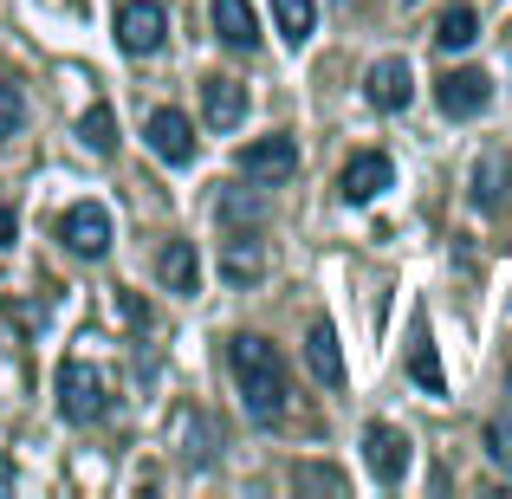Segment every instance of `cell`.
Listing matches in <instances>:
<instances>
[{"label":"cell","instance_id":"cell-10","mask_svg":"<svg viewBox=\"0 0 512 499\" xmlns=\"http://www.w3.org/2000/svg\"><path fill=\"white\" fill-rule=\"evenodd\" d=\"M363 98H370L376 111H409V98H415V72H409V59H376V65H370V78H363Z\"/></svg>","mask_w":512,"mask_h":499},{"label":"cell","instance_id":"cell-26","mask_svg":"<svg viewBox=\"0 0 512 499\" xmlns=\"http://www.w3.org/2000/svg\"><path fill=\"white\" fill-rule=\"evenodd\" d=\"M506 396H512V363H506Z\"/></svg>","mask_w":512,"mask_h":499},{"label":"cell","instance_id":"cell-24","mask_svg":"<svg viewBox=\"0 0 512 499\" xmlns=\"http://www.w3.org/2000/svg\"><path fill=\"white\" fill-rule=\"evenodd\" d=\"M13 227H20V221H13V208H0V247H13Z\"/></svg>","mask_w":512,"mask_h":499},{"label":"cell","instance_id":"cell-13","mask_svg":"<svg viewBox=\"0 0 512 499\" xmlns=\"http://www.w3.org/2000/svg\"><path fill=\"white\" fill-rule=\"evenodd\" d=\"M201 111H208V124H214V130H234L240 117H247V85H234V78L214 72L208 85H201Z\"/></svg>","mask_w":512,"mask_h":499},{"label":"cell","instance_id":"cell-5","mask_svg":"<svg viewBox=\"0 0 512 499\" xmlns=\"http://www.w3.org/2000/svg\"><path fill=\"white\" fill-rule=\"evenodd\" d=\"M435 104H441V117H480V111L493 104V78L474 72V65H461V72H441Z\"/></svg>","mask_w":512,"mask_h":499},{"label":"cell","instance_id":"cell-22","mask_svg":"<svg viewBox=\"0 0 512 499\" xmlns=\"http://www.w3.org/2000/svg\"><path fill=\"white\" fill-rule=\"evenodd\" d=\"M292 487L299 493H344V474L338 467H292Z\"/></svg>","mask_w":512,"mask_h":499},{"label":"cell","instance_id":"cell-8","mask_svg":"<svg viewBox=\"0 0 512 499\" xmlns=\"http://www.w3.org/2000/svg\"><path fill=\"white\" fill-rule=\"evenodd\" d=\"M389 182H396L389 156H383V150H357V156L344 163V175H338V195L350 201V208H363V201H376Z\"/></svg>","mask_w":512,"mask_h":499},{"label":"cell","instance_id":"cell-16","mask_svg":"<svg viewBox=\"0 0 512 499\" xmlns=\"http://www.w3.org/2000/svg\"><path fill=\"white\" fill-rule=\"evenodd\" d=\"M78 137H85V150H91V156H117V111L98 98V104L85 111V124H78Z\"/></svg>","mask_w":512,"mask_h":499},{"label":"cell","instance_id":"cell-23","mask_svg":"<svg viewBox=\"0 0 512 499\" xmlns=\"http://www.w3.org/2000/svg\"><path fill=\"white\" fill-rule=\"evenodd\" d=\"M480 441H487V461L512 474V428L506 422H487V428H480Z\"/></svg>","mask_w":512,"mask_h":499},{"label":"cell","instance_id":"cell-3","mask_svg":"<svg viewBox=\"0 0 512 499\" xmlns=\"http://www.w3.org/2000/svg\"><path fill=\"white\" fill-rule=\"evenodd\" d=\"M240 175H247V182H260V188L292 182V175H299V143H292L286 130H279V137L247 143V150H240Z\"/></svg>","mask_w":512,"mask_h":499},{"label":"cell","instance_id":"cell-9","mask_svg":"<svg viewBox=\"0 0 512 499\" xmlns=\"http://www.w3.org/2000/svg\"><path fill=\"white\" fill-rule=\"evenodd\" d=\"M143 137H150V150L163 156L169 169L195 163V124H188L182 111H150V124H143Z\"/></svg>","mask_w":512,"mask_h":499},{"label":"cell","instance_id":"cell-2","mask_svg":"<svg viewBox=\"0 0 512 499\" xmlns=\"http://www.w3.org/2000/svg\"><path fill=\"white\" fill-rule=\"evenodd\" d=\"M104 409H111L104 376L91 370L85 357H65L59 363V415H65V422H78V428H91V422H104Z\"/></svg>","mask_w":512,"mask_h":499},{"label":"cell","instance_id":"cell-11","mask_svg":"<svg viewBox=\"0 0 512 499\" xmlns=\"http://www.w3.org/2000/svg\"><path fill=\"white\" fill-rule=\"evenodd\" d=\"M214 39L227 52H253L260 46V20H253L247 0H214Z\"/></svg>","mask_w":512,"mask_h":499},{"label":"cell","instance_id":"cell-14","mask_svg":"<svg viewBox=\"0 0 512 499\" xmlns=\"http://www.w3.org/2000/svg\"><path fill=\"white\" fill-rule=\"evenodd\" d=\"M474 39H480V13L467 7V0L441 7V20H435V46H441V52H467Z\"/></svg>","mask_w":512,"mask_h":499},{"label":"cell","instance_id":"cell-7","mask_svg":"<svg viewBox=\"0 0 512 499\" xmlns=\"http://www.w3.org/2000/svg\"><path fill=\"white\" fill-rule=\"evenodd\" d=\"M363 461H370L376 480H402L409 461H415V441L402 435V428H389V422H370L363 428Z\"/></svg>","mask_w":512,"mask_h":499},{"label":"cell","instance_id":"cell-6","mask_svg":"<svg viewBox=\"0 0 512 499\" xmlns=\"http://www.w3.org/2000/svg\"><path fill=\"white\" fill-rule=\"evenodd\" d=\"M59 240L72 253H85V260H104V253H111V214H104L98 201H78V208H65Z\"/></svg>","mask_w":512,"mask_h":499},{"label":"cell","instance_id":"cell-21","mask_svg":"<svg viewBox=\"0 0 512 499\" xmlns=\"http://www.w3.org/2000/svg\"><path fill=\"white\" fill-rule=\"evenodd\" d=\"M20 124H26V98H20V85H13V78H0V143L20 137Z\"/></svg>","mask_w":512,"mask_h":499},{"label":"cell","instance_id":"cell-25","mask_svg":"<svg viewBox=\"0 0 512 499\" xmlns=\"http://www.w3.org/2000/svg\"><path fill=\"white\" fill-rule=\"evenodd\" d=\"M7 487H13V467H7V461H0V493H7Z\"/></svg>","mask_w":512,"mask_h":499},{"label":"cell","instance_id":"cell-17","mask_svg":"<svg viewBox=\"0 0 512 499\" xmlns=\"http://www.w3.org/2000/svg\"><path fill=\"white\" fill-rule=\"evenodd\" d=\"M273 13H279V33H286L292 46H305V39H312V26H318V0H273Z\"/></svg>","mask_w":512,"mask_h":499},{"label":"cell","instance_id":"cell-18","mask_svg":"<svg viewBox=\"0 0 512 499\" xmlns=\"http://www.w3.org/2000/svg\"><path fill=\"white\" fill-rule=\"evenodd\" d=\"M500 195H506V156L487 150L480 169H474V201H480V208H500Z\"/></svg>","mask_w":512,"mask_h":499},{"label":"cell","instance_id":"cell-12","mask_svg":"<svg viewBox=\"0 0 512 499\" xmlns=\"http://www.w3.org/2000/svg\"><path fill=\"white\" fill-rule=\"evenodd\" d=\"M305 363H312L318 383H331V389L344 383V350H338V331H331V318H312V331H305Z\"/></svg>","mask_w":512,"mask_h":499},{"label":"cell","instance_id":"cell-19","mask_svg":"<svg viewBox=\"0 0 512 499\" xmlns=\"http://www.w3.org/2000/svg\"><path fill=\"white\" fill-rule=\"evenodd\" d=\"M253 279H266V253L253 240H234L227 247V286H253Z\"/></svg>","mask_w":512,"mask_h":499},{"label":"cell","instance_id":"cell-15","mask_svg":"<svg viewBox=\"0 0 512 499\" xmlns=\"http://www.w3.org/2000/svg\"><path fill=\"white\" fill-rule=\"evenodd\" d=\"M156 273H163V286H169V292H195V286H201V260H195V247H188V240H169V247L156 253Z\"/></svg>","mask_w":512,"mask_h":499},{"label":"cell","instance_id":"cell-20","mask_svg":"<svg viewBox=\"0 0 512 499\" xmlns=\"http://www.w3.org/2000/svg\"><path fill=\"white\" fill-rule=\"evenodd\" d=\"M409 376L428 389V396H441L448 389V376H441V357H435V344H428V331H415V357H409Z\"/></svg>","mask_w":512,"mask_h":499},{"label":"cell","instance_id":"cell-4","mask_svg":"<svg viewBox=\"0 0 512 499\" xmlns=\"http://www.w3.org/2000/svg\"><path fill=\"white\" fill-rule=\"evenodd\" d=\"M163 39H169V13H163V0H124V7H117V46H124V52L150 59Z\"/></svg>","mask_w":512,"mask_h":499},{"label":"cell","instance_id":"cell-1","mask_svg":"<svg viewBox=\"0 0 512 499\" xmlns=\"http://www.w3.org/2000/svg\"><path fill=\"white\" fill-rule=\"evenodd\" d=\"M227 370H234L240 402H247V415H253L260 428H273L279 415H286L292 376H286V357H279V350L266 344V337H253V331L227 337Z\"/></svg>","mask_w":512,"mask_h":499}]
</instances>
